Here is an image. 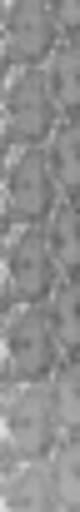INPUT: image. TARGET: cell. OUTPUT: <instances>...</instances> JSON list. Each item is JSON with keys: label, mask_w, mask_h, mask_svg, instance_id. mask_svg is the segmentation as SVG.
Returning <instances> with one entry per match:
<instances>
[{"label": "cell", "mask_w": 80, "mask_h": 512, "mask_svg": "<svg viewBox=\"0 0 80 512\" xmlns=\"http://www.w3.org/2000/svg\"><path fill=\"white\" fill-rule=\"evenodd\" d=\"M45 160H50V170L60 179V189L75 199V174H80V165H75V120L60 125V130L45 140Z\"/></svg>", "instance_id": "30bf717a"}, {"label": "cell", "mask_w": 80, "mask_h": 512, "mask_svg": "<svg viewBox=\"0 0 80 512\" xmlns=\"http://www.w3.org/2000/svg\"><path fill=\"white\" fill-rule=\"evenodd\" d=\"M75 40V25L60 15L55 0H5V25H0V50L15 65H45L60 45Z\"/></svg>", "instance_id": "277c9868"}, {"label": "cell", "mask_w": 80, "mask_h": 512, "mask_svg": "<svg viewBox=\"0 0 80 512\" xmlns=\"http://www.w3.org/2000/svg\"><path fill=\"white\" fill-rule=\"evenodd\" d=\"M5 512H75V448L40 463H10Z\"/></svg>", "instance_id": "52a82bcc"}, {"label": "cell", "mask_w": 80, "mask_h": 512, "mask_svg": "<svg viewBox=\"0 0 80 512\" xmlns=\"http://www.w3.org/2000/svg\"><path fill=\"white\" fill-rule=\"evenodd\" d=\"M40 229H45V244L55 249L60 269L70 274V269H75V199L55 204V214H50V219H45Z\"/></svg>", "instance_id": "9c48e42d"}, {"label": "cell", "mask_w": 80, "mask_h": 512, "mask_svg": "<svg viewBox=\"0 0 80 512\" xmlns=\"http://www.w3.org/2000/svg\"><path fill=\"white\" fill-rule=\"evenodd\" d=\"M75 353V279L50 304H15L5 314V383H45L70 373Z\"/></svg>", "instance_id": "6da1fadb"}, {"label": "cell", "mask_w": 80, "mask_h": 512, "mask_svg": "<svg viewBox=\"0 0 80 512\" xmlns=\"http://www.w3.org/2000/svg\"><path fill=\"white\" fill-rule=\"evenodd\" d=\"M45 75L55 85V100L65 105V115H75V100H80V65H75V40L60 45L50 60H45Z\"/></svg>", "instance_id": "ba28073f"}, {"label": "cell", "mask_w": 80, "mask_h": 512, "mask_svg": "<svg viewBox=\"0 0 80 512\" xmlns=\"http://www.w3.org/2000/svg\"><path fill=\"white\" fill-rule=\"evenodd\" d=\"M70 194L60 189V179L45 160V145L35 150H10L5 160V219L10 229H25V224H45L55 214V204H65Z\"/></svg>", "instance_id": "8992f818"}, {"label": "cell", "mask_w": 80, "mask_h": 512, "mask_svg": "<svg viewBox=\"0 0 80 512\" xmlns=\"http://www.w3.org/2000/svg\"><path fill=\"white\" fill-rule=\"evenodd\" d=\"M75 438V373L45 383H5V453L10 463H40Z\"/></svg>", "instance_id": "7a4b0ae2"}, {"label": "cell", "mask_w": 80, "mask_h": 512, "mask_svg": "<svg viewBox=\"0 0 80 512\" xmlns=\"http://www.w3.org/2000/svg\"><path fill=\"white\" fill-rule=\"evenodd\" d=\"M65 279L70 274L60 269L55 249L45 244L40 224L10 229V239H5V299H10V309L15 304H50V294Z\"/></svg>", "instance_id": "5b68a950"}, {"label": "cell", "mask_w": 80, "mask_h": 512, "mask_svg": "<svg viewBox=\"0 0 80 512\" xmlns=\"http://www.w3.org/2000/svg\"><path fill=\"white\" fill-rule=\"evenodd\" d=\"M75 115H65V105L55 100V85L45 75V65H15L5 75V95H0V125L10 150H35L45 145L60 125H70Z\"/></svg>", "instance_id": "3957f363"}]
</instances>
